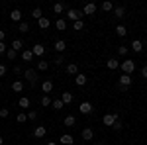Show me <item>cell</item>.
<instances>
[{
    "label": "cell",
    "mask_w": 147,
    "mask_h": 145,
    "mask_svg": "<svg viewBox=\"0 0 147 145\" xmlns=\"http://www.w3.org/2000/svg\"><path fill=\"white\" fill-rule=\"evenodd\" d=\"M102 10H104V12H112V10H114V4L110 2V0L102 2Z\"/></svg>",
    "instance_id": "4dcf8cb0"
},
{
    "label": "cell",
    "mask_w": 147,
    "mask_h": 145,
    "mask_svg": "<svg viewBox=\"0 0 147 145\" xmlns=\"http://www.w3.org/2000/svg\"><path fill=\"white\" fill-rule=\"evenodd\" d=\"M120 69L124 71V75H131L134 71H136V61H131V59H125L120 63Z\"/></svg>",
    "instance_id": "6da1fadb"
},
{
    "label": "cell",
    "mask_w": 147,
    "mask_h": 145,
    "mask_svg": "<svg viewBox=\"0 0 147 145\" xmlns=\"http://www.w3.org/2000/svg\"><path fill=\"white\" fill-rule=\"evenodd\" d=\"M8 114H10L8 108H2V110H0V118H8Z\"/></svg>",
    "instance_id": "7bdbcfd3"
},
{
    "label": "cell",
    "mask_w": 147,
    "mask_h": 145,
    "mask_svg": "<svg viewBox=\"0 0 147 145\" xmlns=\"http://www.w3.org/2000/svg\"><path fill=\"white\" fill-rule=\"evenodd\" d=\"M55 28L59 30V32H65V30H67V22H65L63 18H59V20L55 22Z\"/></svg>",
    "instance_id": "cb8c5ba5"
},
{
    "label": "cell",
    "mask_w": 147,
    "mask_h": 145,
    "mask_svg": "<svg viewBox=\"0 0 147 145\" xmlns=\"http://www.w3.org/2000/svg\"><path fill=\"white\" fill-rule=\"evenodd\" d=\"M37 24H39V30H47V28L51 26L49 18H45V16H43V18H39V20H37Z\"/></svg>",
    "instance_id": "ffe728a7"
},
{
    "label": "cell",
    "mask_w": 147,
    "mask_h": 145,
    "mask_svg": "<svg viewBox=\"0 0 147 145\" xmlns=\"http://www.w3.org/2000/svg\"><path fill=\"white\" fill-rule=\"evenodd\" d=\"M6 71H8L6 65H2V63H0V77H4V75H6Z\"/></svg>",
    "instance_id": "f6af8a7d"
},
{
    "label": "cell",
    "mask_w": 147,
    "mask_h": 145,
    "mask_svg": "<svg viewBox=\"0 0 147 145\" xmlns=\"http://www.w3.org/2000/svg\"><path fill=\"white\" fill-rule=\"evenodd\" d=\"M41 90H43L45 94H49V92L53 90V80H49V78H47V80H43V82H41Z\"/></svg>",
    "instance_id": "30bf717a"
},
{
    "label": "cell",
    "mask_w": 147,
    "mask_h": 145,
    "mask_svg": "<svg viewBox=\"0 0 147 145\" xmlns=\"http://www.w3.org/2000/svg\"><path fill=\"white\" fill-rule=\"evenodd\" d=\"M10 20H12V22H18V24H20V22H22V12L18 10V8H16V10H12L10 12Z\"/></svg>",
    "instance_id": "8fae6325"
},
{
    "label": "cell",
    "mask_w": 147,
    "mask_h": 145,
    "mask_svg": "<svg viewBox=\"0 0 147 145\" xmlns=\"http://www.w3.org/2000/svg\"><path fill=\"white\" fill-rule=\"evenodd\" d=\"M18 106L24 108V110H28V108H30V98H28V96H22V98L18 100Z\"/></svg>",
    "instance_id": "603a6c76"
},
{
    "label": "cell",
    "mask_w": 147,
    "mask_h": 145,
    "mask_svg": "<svg viewBox=\"0 0 147 145\" xmlns=\"http://www.w3.org/2000/svg\"><path fill=\"white\" fill-rule=\"evenodd\" d=\"M2 143H4V139H2V135H0V145H2Z\"/></svg>",
    "instance_id": "f907efd6"
},
{
    "label": "cell",
    "mask_w": 147,
    "mask_h": 145,
    "mask_svg": "<svg viewBox=\"0 0 147 145\" xmlns=\"http://www.w3.org/2000/svg\"><path fill=\"white\" fill-rule=\"evenodd\" d=\"M18 32L28 34V32H30V24H28V22H20V26H18Z\"/></svg>",
    "instance_id": "4316f807"
},
{
    "label": "cell",
    "mask_w": 147,
    "mask_h": 145,
    "mask_svg": "<svg viewBox=\"0 0 147 145\" xmlns=\"http://www.w3.org/2000/svg\"><path fill=\"white\" fill-rule=\"evenodd\" d=\"M106 67L110 69V71H114V69H120V61H118V59H108V61H106Z\"/></svg>",
    "instance_id": "e0dca14e"
},
{
    "label": "cell",
    "mask_w": 147,
    "mask_h": 145,
    "mask_svg": "<svg viewBox=\"0 0 147 145\" xmlns=\"http://www.w3.org/2000/svg\"><path fill=\"white\" fill-rule=\"evenodd\" d=\"M98 145H104V143H98Z\"/></svg>",
    "instance_id": "816d5d0a"
},
{
    "label": "cell",
    "mask_w": 147,
    "mask_h": 145,
    "mask_svg": "<svg viewBox=\"0 0 147 145\" xmlns=\"http://www.w3.org/2000/svg\"><path fill=\"white\" fill-rule=\"evenodd\" d=\"M14 75H16V77H18V75H24V71L18 67V65H16V67H14Z\"/></svg>",
    "instance_id": "bcb514c9"
},
{
    "label": "cell",
    "mask_w": 147,
    "mask_h": 145,
    "mask_svg": "<svg viewBox=\"0 0 147 145\" xmlns=\"http://www.w3.org/2000/svg\"><path fill=\"white\" fill-rule=\"evenodd\" d=\"M94 12H96V4H94V2H88V4H84V8H82V14H86V16H94Z\"/></svg>",
    "instance_id": "52a82bcc"
},
{
    "label": "cell",
    "mask_w": 147,
    "mask_h": 145,
    "mask_svg": "<svg viewBox=\"0 0 147 145\" xmlns=\"http://www.w3.org/2000/svg\"><path fill=\"white\" fill-rule=\"evenodd\" d=\"M80 16H82V12H77L75 8H69V10H67V18H69V20H71L73 24H75V22H79V20H80Z\"/></svg>",
    "instance_id": "277c9868"
},
{
    "label": "cell",
    "mask_w": 147,
    "mask_h": 145,
    "mask_svg": "<svg viewBox=\"0 0 147 145\" xmlns=\"http://www.w3.org/2000/svg\"><path fill=\"white\" fill-rule=\"evenodd\" d=\"M67 73L77 77V75H79V65H77V63H69V65H67Z\"/></svg>",
    "instance_id": "5bb4252c"
},
{
    "label": "cell",
    "mask_w": 147,
    "mask_h": 145,
    "mask_svg": "<svg viewBox=\"0 0 147 145\" xmlns=\"http://www.w3.org/2000/svg\"><path fill=\"white\" fill-rule=\"evenodd\" d=\"M12 90H14V92H22V90H24V82L16 78V80L12 82Z\"/></svg>",
    "instance_id": "44dd1931"
},
{
    "label": "cell",
    "mask_w": 147,
    "mask_h": 145,
    "mask_svg": "<svg viewBox=\"0 0 147 145\" xmlns=\"http://www.w3.org/2000/svg\"><path fill=\"white\" fill-rule=\"evenodd\" d=\"M51 106H53V108H55V110H61V108H63V106H65V104H63V100H61V98H59V100H53V104H51Z\"/></svg>",
    "instance_id": "8d00e7d4"
},
{
    "label": "cell",
    "mask_w": 147,
    "mask_h": 145,
    "mask_svg": "<svg viewBox=\"0 0 147 145\" xmlns=\"http://www.w3.org/2000/svg\"><path fill=\"white\" fill-rule=\"evenodd\" d=\"M73 30H75V32H80V30H84V22H82V20L75 22V24H73Z\"/></svg>",
    "instance_id": "836d02e7"
},
{
    "label": "cell",
    "mask_w": 147,
    "mask_h": 145,
    "mask_svg": "<svg viewBox=\"0 0 147 145\" xmlns=\"http://www.w3.org/2000/svg\"><path fill=\"white\" fill-rule=\"evenodd\" d=\"M45 134H47V127H45V125H37V127L34 129V135H35V137H43Z\"/></svg>",
    "instance_id": "ac0fdd59"
},
{
    "label": "cell",
    "mask_w": 147,
    "mask_h": 145,
    "mask_svg": "<svg viewBox=\"0 0 147 145\" xmlns=\"http://www.w3.org/2000/svg\"><path fill=\"white\" fill-rule=\"evenodd\" d=\"M114 16H116V18H124L125 16V8L124 6H116V8H114Z\"/></svg>",
    "instance_id": "d4e9b609"
},
{
    "label": "cell",
    "mask_w": 147,
    "mask_h": 145,
    "mask_svg": "<svg viewBox=\"0 0 147 145\" xmlns=\"http://www.w3.org/2000/svg\"><path fill=\"white\" fill-rule=\"evenodd\" d=\"M112 127H114V129H116V132H120V129H122V127H124V123L120 122V120H116V123H114Z\"/></svg>",
    "instance_id": "60d3db41"
},
{
    "label": "cell",
    "mask_w": 147,
    "mask_h": 145,
    "mask_svg": "<svg viewBox=\"0 0 147 145\" xmlns=\"http://www.w3.org/2000/svg\"><path fill=\"white\" fill-rule=\"evenodd\" d=\"M61 100H63V104H71V102H73V94H71V92H63Z\"/></svg>",
    "instance_id": "f1b7e54d"
},
{
    "label": "cell",
    "mask_w": 147,
    "mask_h": 145,
    "mask_svg": "<svg viewBox=\"0 0 147 145\" xmlns=\"http://www.w3.org/2000/svg\"><path fill=\"white\" fill-rule=\"evenodd\" d=\"M32 53H34V57H41L43 53H45V47L41 43H35L34 47H32Z\"/></svg>",
    "instance_id": "ba28073f"
},
{
    "label": "cell",
    "mask_w": 147,
    "mask_h": 145,
    "mask_svg": "<svg viewBox=\"0 0 147 145\" xmlns=\"http://www.w3.org/2000/svg\"><path fill=\"white\" fill-rule=\"evenodd\" d=\"M80 135H82V139H84V141H90L92 137H94V132H92L90 127H84V129H82V134H80Z\"/></svg>",
    "instance_id": "7c38bea8"
},
{
    "label": "cell",
    "mask_w": 147,
    "mask_h": 145,
    "mask_svg": "<svg viewBox=\"0 0 147 145\" xmlns=\"http://www.w3.org/2000/svg\"><path fill=\"white\" fill-rule=\"evenodd\" d=\"M24 78H26V80L34 86L35 82H37V73H35L34 69H26V71H24Z\"/></svg>",
    "instance_id": "3957f363"
},
{
    "label": "cell",
    "mask_w": 147,
    "mask_h": 145,
    "mask_svg": "<svg viewBox=\"0 0 147 145\" xmlns=\"http://www.w3.org/2000/svg\"><path fill=\"white\" fill-rule=\"evenodd\" d=\"M51 104H53V100H51V96H49V94H45V96H41V106H51Z\"/></svg>",
    "instance_id": "f546056e"
},
{
    "label": "cell",
    "mask_w": 147,
    "mask_h": 145,
    "mask_svg": "<svg viewBox=\"0 0 147 145\" xmlns=\"http://www.w3.org/2000/svg\"><path fill=\"white\" fill-rule=\"evenodd\" d=\"M6 51H8V47H6V43H4V41H0V55H4Z\"/></svg>",
    "instance_id": "b9f144b4"
},
{
    "label": "cell",
    "mask_w": 147,
    "mask_h": 145,
    "mask_svg": "<svg viewBox=\"0 0 147 145\" xmlns=\"http://www.w3.org/2000/svg\"><path fill=\"white\" fill-rule=\"evenodd\" d=\"M141 77L147 78V65H145V67H141Z\"/></svg>",
    "instance_id": "7dc6e473"
},
{
    "label": "cell",
    "mask_w": 147,
    "mask_h": 145,
    "mask_svg": "<svg viewBox=\"0 0 147 145\" xmlns=\"http://www.w3.org/2000/svg\"><path fill=\"white\" fill-rule=\"evenodd\" d=\"M86 80H88V77H86V75H82V73H79V75L75 77V84H77V86H84V84H86Z\"/></svg>",
    "instance_id": "9c48e42d"
},
{
    "label": "cell",
    "mask_w": 147,
    "mask_h": 145,
    "mask_svg": "<svg viewBox=\"0 0 147 145\" xmlns=\"http://www.w3.org/2000/svg\"><path fill=\"white\" fill-rule=\"evenodd\" d=\"M55 63H57V65H63V63H65L63 55H57V57H55Z\"/></svg>",
    "instance_id": "ee69618b"
},
{
    "label": "cell",
    "mask_w": 147,
    "mask_h": 145,
    "mask_svg": "<svg viewBox=\"0 0 147 145\" xmlns=\"http://www.w3.org/2000/svg\"><path fill=\"white\" fill-rule=\"evenodd\" d=\"M127 86H131V75H122V77L118 78V88L125 90Z\"/></svg>",
    "instance_id": "7a4b0ae2"
},
{
    "label": "cell",
    "mask_w": 147,
    "mask_h": 145,
    "mask_svg": "<svg viewBox=\"0 0 147 145\" xmlns=\"http://www.w3.org/2000/svg\"><path fill=\"white\" fill-rule=\"evenodd\" d=\"M47 67H49L47 61H39V63H37V71H47Z\"/></svg>",
    "instance_id": "d590c367"
},
{
    "label": "cell",
    "mask_w": 147,
    "mask_h": 145,
    "mask_svg": "<svg viewBox=\"0 0 147 145\" xmlns=\"http://www.w3.org/2000/svg\"><path fill=\"white\" fill-rule=\"evenodd\" d=\"M53 47H55V51H57V53H61V51H65V47H67V43H65L63 39H57Z\"/></svg>",
    "instance_id": "7402d4cb"
},
{
    "label": "cell",
    "mask_w": 147,
    "mask_h": 145,
    "mask_svg": "<svg viewBox=\"0 0 147 145\" xmlns=\"http://www.w3.org/2000/svg\"><path fill=\"white\" fill-rule=\"evenodd\" d=\"M26 116H28V120H32V122H34V120H37V112H35V110H30Z\"/></svg>",
    "instance_id": "74e56055"
},
{
    "label": "cell",
    "mask_w": 147,
    "mask_h": 145,
    "mask_svg": "<svg viewBox=\"0 0 147 145\" xmlns=\"http://www.w3.org/2000/svg\"><path fill=\"white\" fill-rule=\"evenodd\" d=\"M32 18H35V20L43 18V12H41V8H34V12H32Z\"/></svg>",
    "instance_id": "1f68e13d"
},
{
    "label": "cell",
    "mask_w": 147,
    "mask_h": 145,
    "mask_svg": "<svg viewBox=\"0 0 147 145\" xmlns=\"http://www.w3.org/2000/svg\"><path fill=\"white\" fill-rule=\"evenodd\" d=\"M4 37H6V32H2V30H0V41H4Z\"/></svg>",
    "instance_id": "c3c4849f"
},
{
    "label": "cell",
    "mask_w": 147,
    "mask_h": 145,
    "mask_svg": "<svg viewBox=\"0 0 147 145\" xmlns=\"http://www.w3.org/2000/svg\"><path fill=\"white\" fill-rule=\"evenodd\" d=\"M32 59H34V53H32V49H24V51H22V61L30 63Z\"/></svg>",
    "instance_id": "2e32d148"
},
{
    "label": "cell",
    "mask_w": 147,
    "mask_h": 145,
    "mask_svg": "<svg viewBox=\"0 0 147 145\" xmlns=\"http://www.w3.org/2000/svg\"><path fill=\"white\" fill-rule=\"evenodd\" d=\"M116 120H118V114H106V116L102 118L104 125H114V123H116Z\"/></svg>",
    "instance_id": "5b68a950"
},
{
    "label": "cell",
    "mask_w": 147,
    "mask_h": 145,
    "mask_svg": "<svg viewBox=\"0 0 147 145\" xmlns=\"http://www.w3.org/2000/svg\"><path fill=\"white\" fill-rule=\"evenodd\" d=\"M77 123V120H75V116H67L65 120H63V125H67V127H73Z\"/></svg>",
    "instance_id": "484cf974"
},
{
    "label": "cell",
    "mask_w": 147,
    "mask_h": 145,
    "mask_svg": "<svg viewBox=\"0 0 147 145\" xmlns=\"http://www.w3.org/2000/svg\"><path fill=\"white\" fill-rule=\"evenodd\" d=\"M22 47H24V41H22V39H14V41H12V45H10V49H14L16 53H18V51H22Z\"/></svg>",
    "instance_id": "9a60e30c"
},
{
    "label": "cell",
    "mask_w": 147,
    "mask_h": 145,
    "mask_svg": "<svg viewBox=\"0 0 147 145\" xmlns=\"http://www.w3.org/2000/svg\"><path fill=\"white\" fill-rule=\"evenodd\" d=\"M47 145H57V143L55 141H47Z\"/></svg>",
    "instance_id": "681fc988"
},
{
    "label": "cell",
    "mask_w": 147,
    "mask_h": 145,
    "mask_svg": "<svg viewBox=\"0 0 147 145\" xmlns=\"http://www.w3.org/2000/svg\"><path fill=\"white\" fill-rule=\"evenodd\" d=\"M63 145H73L75 143V139H73V135H69V134H65V135H61V139H59Z\"/></svg>",
    "instance_id": "d6986e66"
},
{
    "label": "cell",
    "mask_w": 147,
    "mask_h": 145,
    "mask_svg": "<svg viewBox=\"0 0 147 145\" xmlns=\"http://www.w3.org/2000/svg\"><path fill=\"white\" fill-rule=\"evenodd\" d=\"M127 51H129V47H125V45H120V47H118V55L120 57H125Z\"/></svg>",
    "instance_id": "d6a6232c"
},
{
    "label": "cell",
    "mask_w": 147,
    "mask_h": 145,
    "mask_svg": "<svg viewBox=\"0 0 147 145\" xmlns=\"http://www.w3.org/2000/svg\"><path fill=\"white\" fill-rule=\"evenodd\" d=\"M116 34L120 35V37H125V34H127V30H125V26H116Z\"/></svg>",
    "instance_id": "83f0119b"
},
{
    "label": "cell",
    "mask_w": 147,
    "mask_h": 145,
    "mask_svg": "<svg viewBox=\"0 0 147 145\" xmlns=\"http://www.w3.org/2000/svg\"><path fill=\"white\" fill-rule=\"evenodd\" d=\"M79 110H80V114L88 116V114H92V110H94V108H92V104H90V102H82V104L79 106Z\"/></svg>",
    "instance_id": "8992f818"
},
{
    "label": "cell",
    "mask_w": 147,
    "mask_h": 145,
    "mask_svg": "<svg viewBox=\"0 0 147 145\" xmlns=\"http://www.w3.org/2000/svg\"><path fill=\"white\" fill-rule=\"evenodd\" d=\"M53 12H55V14H61V12H63V4H61V2L53 4Z\"/></svg>",
    "instance_id": "f35d334b"
},
{
    "label": "cell",
    "mask_w": 147,
    "mask_h": 145,
    "mask_svg": "<svg viewBox=\"0 0 147 145\" xmlns=\"http://www.w3.org/2000/svg\"><path fill=\"white\" fill-rule=\"evenodd\" d=\"M26 120H28V116H26L24 112H20V114L16 116V122H18V123H24V122H26Z\"/></svg>",
    "instance_id": "e575fe53"
},
{
    "label": "cell",
    "mask_w": 147,
    "mask_h": 145,
    "mask_svg": "<svg viewBox=\"0 0 147 145\" xmlns=\"http://www.w3.org/2000/svg\"><path fill=\"white\" fill-rule=\"evenodd\" d=\"M16 55H18V53H16L14 49H8V51H6V57H8L10 61H14V59H16Z\"/></svg>",
    "instance_id": "ab89813d"
},
{
    "label": "cell",
    "mask_w": 147,
    "mask_h": 145,
    "mask_svg": "<svg viewBox=\"0 0 147 145\" xmlns=\"http://www.w3.org/2000/svg\"><path fill=\"white\" fill-rule=\"evenodd\" d=\"M131 51H136V53H141V51H143V43H141L139 39H134V41H131Z\"/></svg>",
    "instance_id": "4fadbf2b"
}]
</instances>
